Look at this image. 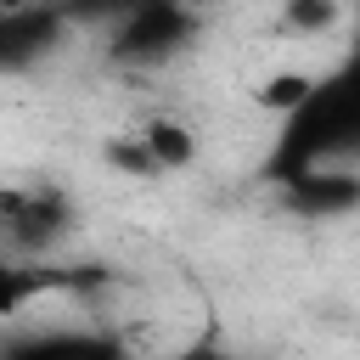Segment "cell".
Here are the masks:
<instances>
[{"label": "cell", "mask_w": 360, "mask_h": 360, "mask_svg": "<svg viewBox=\"0 0 360 360\" xmlns=\"http://www.w3.org/2000/svg\"><path fill=\"white\" fill-rule=\"evenodd\" d=\"M354 141H360V84H354V68L315 73L309 96L292 112H281V135H276V146L264 158V174L281 186L292 174H309V169H326V163H349Z\"/></svg>", "instance_id": "obj_1"}, {"label": "cell", "mask_w": 360, "mask_h": 360, "mask_svg": "<svg viewBox=\"0 0 360 360\" xmlns=\"http://www.w3.org/2000/svg\"><path fill=\"white\" fill-rule=\"evenodd\" d=\"M197 28L202 22L186 0H141L107 22V56L118 68H163L191 51Z\"/></svg>", "instance_id": "obj_2"}, {"label": "cell", "mask_w": 360, "mask_h": 360, "mask_svg": "<svg viewBox=\"0 0 360 360\" xmlns=\"http://www.w3.org/2000/svg\"><path fill=\"white\" fill-rule=\"evenodd\" d=\"M79 231V202L56 180L0 186V248L6 253H51Z\"/></svg>", "instance_id": "obj_3"}, {"label": "cell", "mask_w": 360, "mask_h": 360, "mask_svg": "<svg viewBox=\"0 0 360 360\" xmlns=\"http://www.w3.org/2000/svg\"><path fill=\"white\" fill-rule=\"evenodd\" d=\"M62 34H68V17H62V6H51V0L0 11V73L34 68L39 56H51V51L62 45Z\"/></svg>", "instance_id": "obj_4"}, {"label": "cell", "mask_w": 360, "mask_h": 360, "mask_svg": "<svg viewBox=\"0 0 360 360\" xmlns=\"http://www.w3.org/2000/svg\"><path fill=\"white\" fill-rule=\"evenodd\" d=\"M281 202L298 214V219H349L360 208V180L349 163H326V169H309V174H292L281 180Z\"/></svg>", "instance_id": "obj_5"}, {"label": "cell", "mask_w": 360, "mask_h": 360, "mask_svg": "<svg viewBox=\"0 0 360 360\" xmlns=\"http://www.w3.org/2000/svg\"><path fill=\"white\" fill-rule=\"evenodd\" d=\"M135 141L146 146V158H152L158 174H174V169H191L197 163V129L186 118H146L135 129Z\"/></svg>", "instance_id": "obj_6"}, {"label": "cell", "mask_w": 360, "mask_h": 360, "mask_svg": "<svg viewBox=\"0 0 360 360\" xmlns=\"http://www.w3.org/2000/svg\"><path fill=\"white\" fill-rule=\"evenodd\" d=\"M343 22V0H281V28L287 34H304V39H321Z\"/></svg>", "instance_id": "obj_7"}, {"label": "cell", "mask_w": 360, "mask_h": 360, "mask_svg": "<svg viewBox=\"0 0 360 360\" xmlns=\"http://www.w3.org/2000/svg\"><path fill=\"white\" fill-rule=\"evenodd\" d=\"M309 84H315V73H304V68H281V73H270V79H259V90H253V101L264 107V112H292L304 96H309Z\"/></svg>", "instance_id": "obj_8"}, {"label": "cell", "mask_w": 360, "mask_h": 360, "mask_svg": "<svg viewBox=\"0 0 360 360\" xmlns=\"http://www.w3.org/2000/svg\"><path fill=\"white\" fill-rule=\"evenodd\" d=\"M56 6H62L68 22H112L118 11H129V6H141V0H56Z\"/></svg>", "instance_id": "obj_9"}, {"label": "cell", "mask_w": 360, "mask_h": 360, "mask_svg": "<svg viewBox=\"0 0 360 360\" xmlns=\"http://www.w3.org/2000/svg\"><path fill=\"white\" fill-rule=\"evenodd\" d=\"M107 163H112V169H124V174H158V169H152V158H146V146H141L135 135L112 141V146H107Z\"/></svg>", "instance_id": "obj_10"}, {"label": "cell", "mask_w": 360, "mask_h": 360, "mask_svg": "<svg viewBox=\"0 0 360 360\" xmlns=\"http://www.w3.org/2000/svg\"><path fill=\"white\" fill-rule=\"evenodd\" d=\"M34 287H39V281H34L28 270H11V264L0 259V315H11V309H17V304L34 292Z\"/></svg>", "instance_id": "obj_11"}, {"label": "cell", "mask_w": 360, "mask_h": 360, "mask_svg": "<svg viewBox=\"0 0 360 360\" xmlns=\"http://www.w3.org/2000/svg\"><path fill=\"white\" fill-rule=\"evenodd\" d=\"M17 6H34V0H0V11H17Z\"/></svg>", "instance_id": "obj_12"}]
</instances>
